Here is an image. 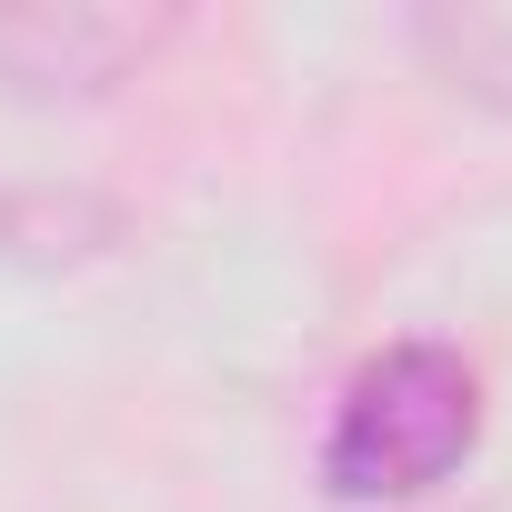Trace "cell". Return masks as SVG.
Here are the masks:
<instances>
[{
    "mask_svg": "<svg viewBox=\"0 0 512 512\" xmlns=\"http://www.w3.org/2000/svg\"><path fill=\"white\" fill-rule=\"evenodd\" d=\"M472 442H482L472 362L442 342H392L352 372L332 442H322V482L342 502H422L472 462Z\"/></svg>",
    "mask_w": 512,
    "mask_h": 512,
    "instance_id": "obj_1",
    "label": "cell"
},
{
    "mask_svg": "<svg viewBox=\"0 0 512 512\" xmlns=\"http://www.w3.org/2000/svg\"><path fill=\"white\" fill-rule=\"evenodd\" d=\"M181 31V11H0V81H21L41 101H101L111 81H131L161 41Z\"/></svg>",
    "mask_w": 512,
    "mask_h": 512,
    "instance_id": "obj_2",
    "label": "cell"
},
{
    "mask_svg": "<svg viewBox=\"0 0 512 512\" xmlns=\"http://www.w3.org/2000/svg\"><path fill=\"white\" fill-rule=\"evenodd\" d=\"M412 51L482 111H512V0H442L412 11Z\"/></svg>",
    "mask_w": 512,
    "mask_h": 512,
    "instance_id": "obj_3",
    "label": "cell"
},
{
    "mask_svg": "<svg viewBox=\"0 0 512 512\" xmlns=\"http://www.w3.org/2000/svg\"><path fill=\"white\" fill-rule=\"evenodd\" d=\"M121 211L91 201V191H0V251H21V262H91L111 251Z\"/></svg>",
    "mask_w": 512,
    "mask_h": 512,
    "instance_id": "obj_4",
    "label": "cell"
}]
</instances>
